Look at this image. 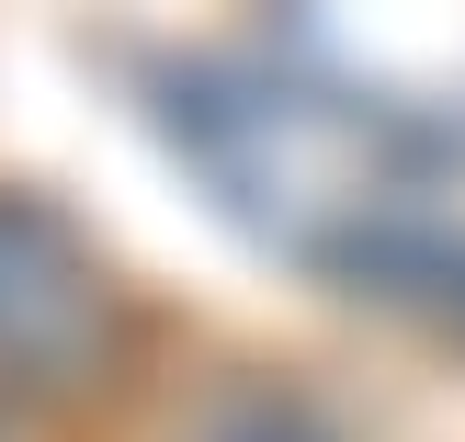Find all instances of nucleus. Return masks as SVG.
Wrapping results in <instances>:
<instances>
[{
	"mask_svg": "<svg viewBox=\"0 0 465 442\" xmlns=\"http://www.w3.org/2000/svg\"><path fill=\"white\" fill-rule=\"evenodd\" d=\"M125 295L103 250L45 193L0 182V386L12 398H91L125 375Z\"/></svg>",
	"mask_w": 465,
	"mask_h": 442,
	"instance_id": "nucleus-1",
	"label": "nucleus"
},
{
	"mask_svg": "<svg viewBox=\"0 0 465 442\" xmlns=\"http://www.w3.org/2000/svg\"><path fill=\"white\" fill-rule=\"evenodd\" d=\"M182 442H352V431L295 375H216L193 398V420H182Z\"/></svg>",
	"mask_w": 465,
	"mask_h": 442,
	"instance_id": "nucleus-3",
	"label": "nucleus"
},
{
	"mask_svg": "<svg viewBox=\"0 0 465 442\" xmlns=\"http://www.w3.org/2000/svg\"><path fill=\"white\" fill-rule=\"evenodd\" d=\"M318 272H341L352 295L409 307V318H431V329L465 340V227H443V216H386L375 204V216L318 239Z\"/></svg>",
	"mask_w": 465,
	"mask_h": 442,
	"instance_id": "nucleus-2",
	"label": "nucleus"
},
{
	"mask_svg": "<svg viewBox=\"0 0 465 442\" xmlns=\"http://www.w3.org/2000/svg\"><path fill=\"white\" fill-rule=\"evenodd\" d=\"M0 442H12V386H0Z\"/></svg>",
	"mask_w": 465,
	"mask_h": 442,
	"instance_id": "nucleus-4",
	"label": "nucleus"
}]
</instances>
